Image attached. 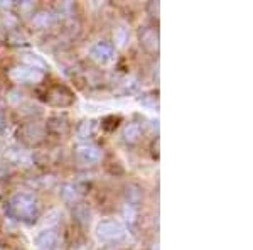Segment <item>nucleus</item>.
I'll return each mask as SVG.
<instances>
[{
    "mask_svg": "<svg viewBox=\"0 0 253 250\" xmlns=\"http://www.w3.org/2000/svg\"><path fill=\"white\" fill-rule=\"evenodd\" d=\"M59 244V233L56 228H46L36 237V245L39 250H56Z\"/></svg>",
    "mask_w": 253,
    "mask_h": 250,
    "instance_id": "obj_5",
    "label": "nucleus"
},
{
    "mask_svg": "<svg viewBox=\"0 0 253 250\" xmlns=\"http://www.w3.org/2000/svg\"><path fill=\"white\" fill-rule=\"evenodd\" d=\"M9 208L12 215L17 216L20 220H32L39 213V201L32 193L22 191L15 193L9 201Z\"/></svg>",
    "mask_w": 253,
    "mask_h": 250,
    "instance_id": "obj_1",
    "label": "nucleus"
},
{
    "mask_svg": "<svg viewBox=\"0 0 253 250\" xmlns=\"http://www.w3.org/2000/svg\"><path fill=\"white\" fill-rule=\"evenodd\" d=\"M73 215H75V218L80 221V223L86 225L89 223V218H91V211H89V208L86 204L83 203H78L75 206V210H73Z\"/></svg>",
    "mask_w": 253,
    "mask_h": 250,
    "instance_id": "obj_13",
    "label": "nucleus"
},
{
    "mask_svg": "<svg viewBox=\"0 0 253 250\" xmlns=\"http://www.w3.org/2000/svg\"><path fill=\"white\" fill-rule=\"evenodd\" d=\"M93 130H95V122L88 120V122H83L80 127H78V135L81 139H86V137H91Z\"/></svg>",
    "mask_w": 253,
    "mask_h": 250,
    "instance_id": "obj_16",
    "label": "nucleus"
},
{
    "mask_svg": "<svg viewBox=\"0 0 253 250\" xmlns=\"http://www.w3.org/2000/svg\"><path fill=\"white\" fill-rule=\"evenodd\" d=\"M122 215H124L125 221L128 225H133L137 221V208L130 203H125L124 208H122Z\"/></svg>",
    "mask_w": 253,
    "mask_h": 250,
    "instance_id": "obj_14",
    "label": "nucleus"
},
{
    "mask_svg": "<svg viewBox=\"0 0 253 250\" xmlns=\"http://www.w3.org/2000/svg\"><path fill=\"white\" fill-rule=\"evenodd\" d=\"M59 195H61V198H63L64 201H68V203H76L81 198V191L78 190V186H75V184H69V183L61 186Z\"/></svg>",
    "mask_w": 253,
    "mask_h": 250,
    "instance_id": "obj_10",
    "label": "nucleus"
},
{
    "mask_svg": "<svg viewBox=\"0 0 253 250\" xmlns=\"http://www.w3.org/2000/svg\"><path fill=\"white\" fill-rule=\"evenodd\" d=\"M22 61L26 66H31V68H36L39 69V71L44 73V69H47V63L44 61L41 56L38 54H32V52H26V54H22Z\"/></svg>",
    "mask_w": 253,
    "mask_h": 250,
    "instance_id": "obj_11",
    "label": "nucleus"
},
{
    "mask_svg": "<svg viewBox=\"0 0 253 250\" xmlns=\"http://www.w3.org/2000/svg\"><path fill=\"white\" fill-rule=\"evenodd\" d=\"M9 78L15 83H20V85H26V83H39L42 81L44 78V73L39 71L36 68H31V66H26V64H17L14 66L9 71Z\"/></svg>",
    "mask_w": 253,
    "mask_h": 250,
    "instance_id": "obj_3",
    "label": "nucleus"
},
{
    "mask_svg": "<svg viewBox=\"0 0 253 250\" xmlns=\"http://www.w3.org/2000/svg\"><path fill=\"white\" fill-rule=\"evenodd\" d=\"M138 38H140V44L147 51L156 52L159 49V32L154 27H142Z\"/></svg>",
    "mask_w": 253,
    "mask_h": 250,
    "instance_id": "obj_7",
    "label": "nucleus"
},
{
    "mask_svg": "<svg viewBox=\"0 0 253 250\" xmlns=\"http://www.w3.org/2000/svg\"><path fill=\"white\" fill-rule=\"evenodd\" d=\"M113 39H115V43H117V46L118 48H125L126 46V43H128V39H130V31H128V27L126 26H118L115 31H113Z\"/></svg>",
    "mask_w": 253,
    "mask_h": 250,
    "instance_id": "obj_12",
    "label": "nucleus"
},
{
    "mask_svg": "<svg viewBox=\"0 0 253 250\" xmlns=\"http://www.w3.org/2000/svg\"><path fill=\"white\" fill-rule=\"evenodd\" d=\"M140 198H142V191H140V188L138 186H128L126 188V203H130V204H135L140 201Z\"/></svg>",
    "mask_w": 253,
    "mask_h": 250,
    "instance_id": "obj_15",
    "label": "nucleus"
},
{
    "mask_svg": "<svg viewBox=\"0 0 253 250\" xmlns=\"http://www.w3.org/2000/svg\"><path fill=\"white\" fill-rule=\"evenodd\" d=\"M56 20V15L52 10H39L32 17V26L38 29H47L49 26H52Z\"/></svg>",
    "mask_w": 253,
    "mask_h": 250,
    "instance_id": "obj_8",
    "label": "nucleus"
},
{
    "mask_svg": "<svg viewBox=\"0 0 253 250\" xmlns=\"http://www.w3.org/2000/svg\"><path fill=\"white\" fill-rule=\"evenodd\" d=\"M122 137H124V141L128 142V144H135L142 137V127L135 124V122H130V124H126L124 127V130H122Z\"/></svg>",
    "mask_w": 253,
    "mask_h": 250,
    "instance_id": "obj_9",
    "label": "nucleus"
},
{
    "mask_svg": "<svg viewBox=\"0 0 253 250\" xmlns=\"http://www.w3.org/2000/svg\"><path fill=\"white\" fill-rule=\"evenodd\" d=\"M76 157H78L80 162L88 164V166H93V164H98L103 157V152H101L100 147L93 146V144H83L76 149Z\"/></svg>",
    "mask_w": 253,
    "mask_h": 250,
    "instance_id": "obj_4",
    "label": "nucleus"
},
{
    "mask_svg": "<svg viewBox=\"0 0 253 250\" xmlns=\"http://www.w3.org/2000/svg\"><path fill=\"white\" fill-rule=\"evenodd\" d=\"M124 235H125V227L118 220H113V218L101 220L100 223L96 225V237L103 242L118 240Z\"/></svg>",
    "mask_w": 253,
    "mask_h": 250,
    "instance_id": "obj_2",
    "label": "nucleus"
},
{
    "mask_svg": "<svg viewBox=\"0 0 253 250\" xmlns=\"http://www.w3.org/2000/svg\"><path fill=\"white\" fill-rule=\"evenodd\" d=\"M89 56L100 64H107L113 59V46L105 41H100V43L93 44L91 49H89Z\"/></svg>",
    "mask_w": 253,
    "mask_h": 250,
    "instance_id": "obj_6",
    "label": "nucleus"
},
{
    "mask_svg": "<svg viewBox=\"0 0 253 250\" xmlns=\"http://www.w3.org/2000/svg\"><path fill=\"white\" fill-rule=\"evenodd\" d=\"M47 125H49V129H52L54 132H61V130L66 129V118L64 117H52Z\"/></svg>",
    "mask_w": 253,
    "mask_h": 250,
    "instance_id": "obj_17",
    "label": "nucleus"
},
{
    "mask_svg": "<svg viewBox=\"0 0 253 250\" xmlns=\"http://www.w3.org/2000/svg\"><path fill=\"white\" fill-rule=\"evenodd\" d=\"M3 125H5V124H3V117H2V113H0V132H2Z\"/></svg>",
    "mask_w": 253,
    "mask_h": 250,
    "instance_id": "obj_18",
    "label": "nucleus"
}]
</instances>
